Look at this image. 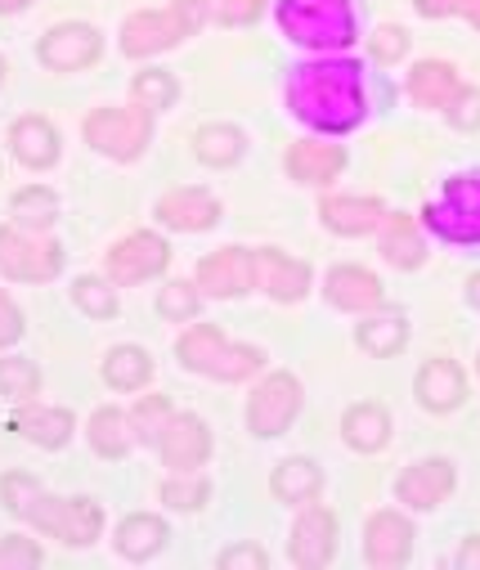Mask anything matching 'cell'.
<instances>
[{
  "label": "cell",
  "instance_id": "31",
  "mask_svg": "<svg viewBox=\"0 0 480 570\" xmlns=\"http://www.w3.org/2000/svg\"><path fill=\"white\" fill-rule=\"evenodd\" d=\"M148 373H153V360H148L139 346H117V351H108V360H104V377H108V386H117V391H139V386L148 382Z\"/></svg>",
  "mask_w": 480,
  "mask_h": 570
},
{
  "label": "cell",
  "instance_id": "36",
  "mask_svg": "<svg viewBox=\"0 0 480 570\" xmlns=\"http://www.w3.org/2000/svg\"><path fill=\"white\" fill-rule=\"evenodd\" d=\"M0 391L14 400H32L41 391V373L32 360H0Z\"/></svg>",
  "mask_w": 480,
  "mask_h": 570
},
{
  "label": "cell",
  "instance_id": "48",
  "mask_svg": "<svg viewBox=\"0 0 480 570\" xmlns=\"http://www.w3.org/2000/svg\"><path fill=\"white\" fill-rule=\"evenodd\" d=\"M418 10L427 19H444V14H462V0H418Z\"/></svg>",
  "mask_w": 480,
  "mask_h": 570
},
{
  "label": "cell",
  "instance_id": "45",
  "mask_svg": "<svg viewBox=\"0 0 480 570\" xmlns=\"http://www.w3.org/2000/svg\"><path fill=\"white\" fill-rule=\"evenodd\" d=\"M221 566H225V570H265V548L238 543V548H229V552L221 557Z\"/></svg>",
  "mask_w": 480,
  "mask_h": 570
},
{
  "label": "cell",
  "instance_id": "43",
  "mask_svg": "<svg viewBox=\"0 0 480 570\" xmlns=\"http://www.w3.org/2000/svg\"><path fill=\"white\" fill-rule=\"evenodd\" d=\"M404 50H409V32H400V28H378L373 32V59L395 63Z\"/></svg>",
  "mask_w": 480,
  "mask_h": 570
},
{
  "label": "cell",
  "instance_id": "26",
  "mask_svg": "<svg viewBox=\"0 0 480 570\" xmlns=\"http://www.w3.org/2000/svg\"><path fill=\"white\" fill-rule=\"evenodd\" d=\"M324 225L337 234H369L382 220V203L378 198H324Z\"/></svg>",
  "mask_w": 480,
  "mask_h": 570
},
{
  "label": "cell",
  "instance_id": "1",
  "mask_svg": "<svg viewBox=\"0 0 480 570\" xmlns=\"http://www.w3.org/2000/svg\"><path fill=\"white\" fill-rule=\"evenodd\" d=\"M292 112L319 130H351L364 117V77L360 63H310L287 86Z\"/></svg>",
  "mask_w": 480,
  "mask_h": 570
},
{
  "label": "cell",
  "instance_id": "6",
  "mask_svg": "<svg viewBox=\"0 0 480 570\" xmlns=\"http://www.w3.org/2000/svg\"><path fill=\"white\" fill-rule=\"evenodd\" d=\"M427 225L449 243H480V176H458L444 198L427 207Z\"/></svg>",
  "mask_w": 480,
  "mask_h": 570
},
{
  "label": "cell",
  "instance_id": "30",
  "mask_svg": "<svg viewBox=\"0 0 480 570\" xmlns=\"http://www.w3.org/2000/svg\"><path fill=\"white\" fill-rule=\"evenodd\" d=\"M382 252H386V261H391V265H400V269H413V265H422V256H427L422 234L413 229V220H409V216H391V220H386Z\"/></svg>",
  "mask_w": 480,
  "mask_h": 570
},
{
  "label": "cell",
  "instance_id": "18",
  "mask_svg": "<svg viewBox=\"0 0 480 570\" xmlns=\"http://www.w3.org/2000/svg\"><path fill=\"white\" fill-rule=\"evenodd\" d=\"M346 167V154L337 145H314V139H301V145L287 149V176L301 185H329L337 180V171Z\"/></svg>",
  "mask_w": 480,
  "mask_h": 570
},
{
  "label": "cell",
  "instance_id": "14",
  "mask_svg": "<svg viewBox=\"0 0 480 570\" xmlns=\"http://www.w3.org/2000/svg\"><path fill=\"white\" fill-rule=\"evenodd\" d=\"M256 256V283L274 297V302H301L305 288H310V265L278 252V247H265V252H252Z\"/></svg>",
  "mask_w": 480,
  "mask_h": 570
},
{
  "label": "cell",
  "instance_id": "35",
  "mask_svg": "<svg viewBox=\"0 0 480 570\" xmlns=\"http://www.w3.org/2000/svg\"><path fill=\"white\" fill-rule=\"evenodd\" d=\"M135 104H144L148 112L153 108H172L176 104V77L163 72V68H148L135 77Z\"/></svg>",
  "mask_w": 480,
  "mask_h": 570
},
{
  "label": "cell",
  "instance_id": "19",
  "mask_svg": "<svg viewBox=\"0 0 480 570\" xmlns=\"http://www.w3.org/2000/svg\"><path fill=\"white\" fill-rule=\"evenodd\" d=\"M395 490H400V499H404V503H413V508H435V503L453 490V468H449V463H440V459H427V463H418V468L400 472Z\"/></svg>",
  "mask_w": 480,
  "mask_h": 570
},
{
  "label": "cell",
  "instance_id": "44",
  "mask_svg": "<svg viewBox=\"0 0 480 570\" xmlns=\"http://www.w3.org/2000/svg\"><path fill=\"white\" fill-rule=\"evenodd\" d=\"M0 566H41V548L32 539H0Z\"/></svg>",
  "mask_w": 480,
  "mask_h": 570
},
{
  "label": "cell",
  "instance_id": "49",
  "mask_svg": "<svg viewBox=\"0 0 480 570\" xmlns=\"http://www.w3.org/2000/svg\"><path fill=\"white\" fill-rule=\"evenodd\" d=\"M480 561V539H471L467 548H462V566H476Z\"/></svg>",
  "mask_w": 480,
  "mask_h": 570
},
{
  "label": "cell",
  "instance_id": "42",
  "mask_svg": "<svg viewBox=\"0 0 480 570\" xmlns=\"http://www.w3.org/2000/svg\"><path fill=\"white\" fill-rule=\"evenodd\" d=\"M444 112H449L453 126L476 130V126H480V90H458V99H453Z\"/></svg>",
  "mask_w": 480,
  "mask_h": 570
},
{
  "label": "cell",
  "instance_id": "16",
  "mask_svg": "<svg viewBox=\"0 0 480 570\" xmlns=\"http://www.w3.org/2000/svg\"><path fill=\"white\" fill-rule=\"evenodd\" d=\"M157 220L172 225V229H212L221 220V203L207 189H172L167 198H157Z\"/></svg>",
  "mask_w": 480,
  "mask_h": 570
},
{
  "label": "cell",
  "instance_id": "34",
  "mask_svg": "<svg viewBox=\"0 0 480 570\" xmlns=\"http://www.w3.org/2000/svg\"><path fill=\"white\" fill-rule=\"evenodd\" d=\"M55 194L50 189H41V185H32V189H19L14 194V220L23 225V229H50V220H55Z\"/></svg>",
  "mask_w": 480,
  "mask_h": 570
},
{
  "label": "cell",
  "instance_id": "10",
  "mask_svg": "<svg viewBox=\"0 0 480 570\" xmlns=\"http://www.w3.org/2000/svg\"><path fill=\"white\" fill-rule=\"evenodd\" d=\"M198 288L212 297H238L247 288H256V256L247 247H221L203 261L198 269Z\"/></svg>",
  "mask_w": 480,
  "mask_h": 570
},
{
  "label": "cell",
  "instance_id": "2",
  "mask_svg": "<svg viewBox=\"0 0 480 570\" xmlns=\"http://www.w3.org/2000/svg\"><path fill=\"white\" fill-rule=\"evenodd\" d=\"M278 23L292 41L314 50H337L355 41V14L346 0H283Z\"/></svg>",
  "mask_w": 480,
  "mask_h": 570
},
{
  "label": "cell",
  "instance_id": "52",
  "mask_svg": "<svg viewBox=\"0 0 480 570\" xmlns=\"http://www.w3.org/2000/svg\"><path fill=\"white\" fill-rule=\"evenodd\" d=\"M471 302L480 306V274H471Z\"/></svg>",
  "mask_w": 480,
  "mask_h": 570
},
{
  "label": "cell",
  "instance_id": "28",
  "mask_svg": "<svg viewBox=\"0 0 480 570\" xmlns=\"http://www.w3.org/2000/svg\"><path fill=\"white\" fill-rule=\"evenodd\" d=\"M163 543H167V525L157 521V517H144V512L126 517V521H121V530H117V552H121V557H130V561L153 557Z\"/></svg>",
  "mask_w": 480,
  "mask_h": 570
},
{
  "label": "cell",
  "instance_id": "39",
  "mask_svg": "<svg viewBox=\"0 0 480 570\" xmlns=\"http://www.w3.org/2000/svg\"><path fill=\"white\" fill-rule=\"evenodd\" d=\"M77 306L86 315H95V320H112L117 315V297H112V288L104 278H81L77 283Z\"/></svg>",
  "mask_w": 480,
  "mask_h": 570
},
{
  "label": "cell",
  "instance_id": "53",
  "mask_svg": "<svg viewBox=\"0 0 480 570\" xmlns=\"http://www.w3.org/2000/svg\"><path fill=\"white\" fill-rule=\"evenodd\" d=\"M0 81H6V59H0Z\"/></svg>",
  "mask_w": 480,
  "mask_h": 570
},
{
  "label": "cell",
  "instance_id": "41",
  "mask_svg": "<svg viewBox=\"0 0 480 570\" xmlns=\"http://www.w3.org/2000/svg\"><path fill=\"white\" fill-rule=\"evenodd\" d=\"M0 494H6V508H10V512H19V517H28V508L41 499L37 481H32V476H23V472H10L6 481H0Z\"/></svg>",
  "mask_w": 480,
  "mask_h": 570
},
{
  "label": "cell",
  "instance_id": "7",
  "mask_svg": "<svg viewBox=\"0 0 480 570\" xmlns=\"http://www.w3.org/2000/svg\"><path fill=\"white\" fill-rule=\"evenodd\" d=\"M28 521L63 543H90L104 525V512L90 503V499H50L41 494L32 508H28Z\"/></svg>",
  "mask_w": 480,
  "mask_h": 570
},
{
  "label": "cell",
  "instance_id": "27",
  "mask_svg": "<svg viewBox=\"0 0 480 570\" xmlns=\"http://www.w3.org/2000/svg\"><path fill=\"white\" fill-rule=\"evenodd\" d=\"M14 426L32 441V445H41V450H59V445H68V436H72V413L68 409H23L19 417H14Z\"/></svg>",
  "mask_w": 480,
  "mask_h": 570
},
{
  "label": "cell",
  "instance_id": "47",
  "mask_svg": "<svg viewBox=\"0 0 480 570\" xmlns=\"http://www.w3.org/2000/svg\"><path fill=\"white\" fill-rule=\"evenodd\" d=\"M19 333H23V315L14 311V302L6 293H0V346H10Z\"/></svg>",
  "mask_w": 480,
  "mask_h": 570
},
{
  "label": "cell",
  "instance_id": "46",
  "mask_svg": "<svg viewBox=\"0 0 480 570\" xmlns=\"http://www.w3.org/2000/svg\"><path fill=\"white\" fill-rule=\"evenodd\" d=\"M265 10V0H221V19L225 23H252Z\"/></svg>",
  "mask_w": 480,
  "mask_h": 570
},
{
  "label": "cell",
  "instance_id": "20",
  "mask_svg": "<svg viewBox=\"0 0 480 570\" xmlns=\"http://www.w3.org/2000/svg\"><path fill=\"white\" fill-rule=\"evenodd\" d=\"M329 302L342 311H373L382 302V283L364 265H337L329 274Z\"/></svg>",
  "mask_w": 480,
  "mask_h": 570
},
{
  "label": "cell",
  "instance_id": "38",
  "mask_svg": "<svg viewBox=\"0 0 480 570\" xmlns=\"http://www.w3.org/2000/svg\"><path fill=\"white\" fill-rule=\"evenodd\" d=\"M157 315H167V320H194L198 315V288L194 283H167L163 293H157Z\"/></svg>",
  "mask_w": 480,
  "mask_h": 570
},
{
  "label": "cell",
  "instance_id": "11",
  "mask_svg": "<svg viewBox=\"0 0 480 570\" xmlns=\"http://www.w3.org/2000/svg\"><path fill=\"white\" fill-rule=\"evenodd\" d=\"M157 450H163L167 468L198 472L207 463V454H212V436H207V426L194 413H172V422L163 426V436H157Z\"/></svg>",
  "mask_w": 480,
  "mask_h": 570
},
{
  "label": "cell",
  "instance_id": "17",
  "mask_svg": "<svg viewBox=\"0 0 480 570\" xmlns=\"http://www.w3.org/2000/svg\"><path fill=\"white\" fill-rule=\"evenodd\" d=\"M409 543H413V525L400 517V512H378L373 521H369V561L373 566H382V570H395V566H404V557H409Z\"/></svg>",
  "mask_w": 480,
  "mask_h": 570
},
{
  "label": "cell",
  "instance_id": "5",
  "mask_svg": "<svg viewBox=\"0 0 480 570\" xmlns=\"http://www.w3.org/2000/svg\"><path fill=\"white\" fill-rule=\"evenodd\" d=\"M148 135H153V112L144 104H126V108H95L86 117V139L108 154V158H139L144 145H148Z\"/></svg>",
  "mask_w": 480,
  "mask_h": 570
},
{
  "label": "cell",
  "instance_id": "21",
  "mask_svg": "<svg viewBox=\"0 0 480 570\" xmlns=\"http://www.w3.org/2000/svg\"><path fill=\"white\" fill-rule=\"evenodd\" d=\"M418 395H422V404L435 409V413L458 409L462 395H467V377H462V368H458L453 360H431V364H422V373H418Z\"/></svg>",
  "mask_w": 480,
  "mask_h": 570
},
{
  "label": "cell",
  "instance_id": "32",
  "mask_svg": "<svg viewBox=\"0 0 480 570\" xmlns=\"http://www.w3.org/2000/svg\"><path fill=\"white\" fill-rule=\"evenodd\" d=\"M194 154L207 163V167H229L238 154H243V135L234 126H203L194 135Z\"/></svg>",
  "mask_w": 480,
  "mask_h": 570
},
{
  "label": "cell",
  "instance_id": "13",
  "mask_svg": "<svg viewBox=\"0 0 480 570\" xmlns=\"http://www.w3.org/2000/svg\"><path fill=\"white\" fill-rule=\"evenodd\" d=\"M333 548H337V517L329 508L301 512V521L292 530V561L305 570H319V566H329Z\"/></svg>",
  "mask_w": 480,
  "mask_h": 570
},
{
  "label": "cell",
  "instance_id": "4",
  "mask_svg": "<svg viewBox=\"0 0 480 570\" xmlns=\"http://www.w3.org/2000/svg\"><path fill=\"white\" fill-rule=\"evenodd\" d=\"M207 19V0H176L172 10H144V14H130L126 28H121V50L130 59H144V55H157V50H172L176 41H185L189 32H198Z\"/></svg>",
  "mask_w": 480,
  "mask_h": 570
},
{
  "label": "cell",
  "instance_id": "33",
  "mask_svg": "<svg viewBox=\"0 0 480 570\" xmlns=\"http://www.w3.org/2000/svg\"><path fill=\"white\" fill-rule=\"evenodd\" d=\"M404 337H409V324L400 315H382V320L360 324V346L369 355H395L404 346Z\"/></svg>",
  "mask_w": 480,
  "mask_h": 570
},
{
  "label": "cell",
  "instance_id": "24",
  "mask_svg": "<svg viewBox=\"0 0 480 570\" xmlns=\"http://www.w3.org/2000/svg\"><path fill=\"white\" fill-rule=\"evenodd\" d=\"M10 145H14V158L28 163V167H50V163L59 158V135H55V126L41 121V117H23V121H14Z\"/></svg>",
  "mask_w": 480,
  "mask_h": 570
},
{
  "label": "cell",
  "instance_id": "9",
  "mask_svg": "<svg viewBox=\"0 0 480 570\" xmlns=\"http://www.w3.org/2000/svg\"><path fill=\"white\" fill-rule=\"evenodd\" d=\"M59 269H63V252L55 243H37L19 229H0V274L41 283V278H55Z\"/></svg>",
  "mask_w": 480,
  "mask_h": 570
},
{
  "label": "cell",
  "instance_id": "23",
  "mask_svg": "<svg viewBox=\"0 0 480 570\" xmlns=\"http://www.w3.org/2000/svg\"><path fill=\"white\" fill-rule=\"evenodd\" d=\"M342 436H346L351 450L373 454V450H382L386 436H391V417H386L382 404H369V400H364V404L346 409V417H342Z\"/></svg>",
  "mask_w": 480,
  "mask_h": 570
},
{
  "label": "cell",
  "instance_id": "51",
  "mask_svg": "<svg viewBox=\"0 0 480 570\" xmlns=\"http://www.w3.org/2000/svg\"><path fill=\"white\" fill-rule=\"evenodd\" d=\"M28 6V0H0V10H6V14H14V10H23Z\"/></svg>",
  "mask_w": 480,
  "mask_h": 570
},
{
  "label": "cell",
  "instance_id": "12",
  "mask_svg": "<svg viewBox=\"0 0 480 570\" xmlns=\"http://www.w3.org/2000/svg\"><path fill=\"white\" fill-rule=\"evenodd\" d=\"M167 256L172 252L157 234H130L108 252V274H112V283H144L167 265Z\"/></svg>",
  "mask_w": 480,
  "mask_h": 570
},
{
  "label": "cell",
  "instance_id": "3",
  "mask_svg": "<svg viewBox=\"0 0 480 570\" xmlns=\"http://www.w3.org/2000/svg\"><path fill=\"white\" fill-rule=\"evenodd\" d=\"M180 360L194 373H207V377H221V382H243V377L261 373V364H265V355L256 346L229 342L216 324H194L180 337Z\"/></svg>",
  "mask_w": 480,
  "mask_h": 570
},
{
  "label": "cell",
  "instance_id": "15",
  "mask_svg": "<svg viewBox=\"0 0 480 570\" xmlns=\"http://www.w3.org/2000/svg\"><path fill=\"white\" fill-rule=\"evenodd\" d=\"M41 59L50 68H59V72H77V68H86V63L99 59V32L86 28V23H63V28L46 32Z\"/></svg>",
  "mask_w": 480,
  "mask_h": 570
},
{
  "label": "cell",
  "instance_id": "50",
  "mask_svg": "<svg viewBox=\"0 0 480 570\" xmlns=\"http://www.w3.org/2000/svg\"><path fill=\"white\" fill-rule=\"evenodd\" d=\"M462 14H467L476 28H480V0H462Z\"/></svg>",
  "mask_w": 480,
  "mask_h": 570
},
{
  "label": "cell",
  "instance_id": "40",
  "mask_svg": "<svg viewBox=\"0 0 480 570\" xmlns=\"http://www.w3.org/2000/svg\"><path fill=\"white\" fill-rule=\"evenodd\" d=\"M163 499L172 503V508H203L207 503V481H198L194 472H185V476H176V481H167L163 485Z\"/></svg>",
  "mask_w": 480,
  "mask_h": 570
},
{
  "label": "cell",
  "instance_id": "22",
  "mask_svg": "<svg viewBox=\"0 0 480 570\" xmlns=\"http://www.w3.org/2000/svg\"><path fill=\"white\" fill-rule=\"evenodd\" d=\"M458 90H462L458 72H453L449 63H440V59H427V63H418V68L409 72V95H413L422 108H449V104L458 99Z\"/></svg>",
  "mask_w": 480,
  "mask_h": 570
},
{
  "label": "cell",
  "instance_id": "29",
  "mask_svg": "<svg viewBox=\"0 0 480 570\" xmlns=\"http://www.w3.org/2000/svg\"><path fill=\"white\" fill-rule=\"evenodd\" d=\"M319 481H324V476H319V468H314L310 459H287V463H278L270 490H274V499H283V503H305V499L319 494Z\"/></svg>",
  "mask_w": 480,
  "mask_h": 570
},
{
  "label": "cell",
  "instance_id": "37",
  "mask_svg": "<svg viewBox=\"0 0 480 570\" xmlns=\"http://www.w3.org/2000/svg\"><path fill=\"white\" fill-rule=\"evenodd\" d=\"M130 417H135L139 441H153V445H157V436H163V426L172 422V400H167V395H144V400H139V409H135Z\"/></svg>",
  "mask_w": 480,
  "mask_h": 570
},
{
  "label": "cell",
  "instance_id": "25",
  "mask_svg": "<svg viewBox=\"0 0 480 570\" xmlns=\"http://www.w3.org/2000/svg\"><path fill=\"white\" fill-rule=\"evenodd\" d=\"M135 441H139V432H135V417H130V413H121V409H99V413L90 417V445H95L104 459H121Z\"/></svg>",
  "mask_w": 480,
  "mask_h": 570
},
{
  "label": "cell",
  "instance_id": "8",
  "mask_svg": "<svg viewBox=\"0 0 480 570\" xmlns=\"http://www.w3.org/2000/svg\"><path fill=\"white\" fill-rule=\"evenodd\" d=\"M296 409H301V382L292 373H270L247 400V422L256 436H278L292 426Z\"/></svg>",
  "mask_w": 480,
  "mask_h": 570
}]
</instances>
